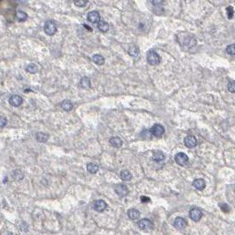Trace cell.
Returning a JSON list of instances; mask_svg holds the SVG:
<instances>
[{
	"label": "cell",
	"mask_w": 235,
	"mask_h": 235,
	"mask_svg": "<svg viewBox=\"0 0 235 235\" xmlns=\"http://www.w3.org/2000/svg\"><path fill=\"white\" fill-rule=\"evenodd\" d=\"M92 61L98 65H103L105 63V58L100 54H95L92 56Z\"/></svg>",
	"instance_id": "44dd1931"
},
{
	"label": "cell",
	"mask_w": 235,
	"mask_h": 235,
	"mask_svg": "<svg viewBox=\"0 0 235 235\" xmlns=\"http://www.w3.org/2000/svg\"><path fill=\"white\" fill-rule=\"evenodd\" d=\"M57 30L56 25L54 21H48L45 25H44V32L48 34V35H53L56 34V32Z\"/></svg>",
	"instance_id": "3957f363"
},
{
	"label": "cell",
	"mask_w": 235,
	"mask_h": 235,
	"mask_svg": "<svg viewBox=\"0 0 235 235\" xmlns=\"http://www.w3.org/2000/svg\"><path fill=\"white\" fill-rule=\"evenodd\" d=\"M35 138H36V140H37L38 142H40V143H46V142L49 140V135L46 134V133L38 132L36 133Z\"/></svg>",
	"instance_id": "2e32d148"
},
{
	"label": "cell",
	"mask_w": 235,
	"mask_h": 235,
	"mask_svg": "<svg viewBox=\"0 0 235 235\" xmlns=\"http://www.w3.org/2000/svg\"><path fill=\"white\" fill-rule=\"evenodd\" d=\"M13 177L15 179H17V180H21L24 177V175L22 174V172L20 171V170H15L14 173H13Z\"/></svg>",
	"instance_id": "f546056e"
},
{
	"label": "cell",
	"mask_w": 235,
	"mask_h": 235,
	"mask_svg": "<svg viewBox=\"0 0 235 235\" xmlns=\"http://www.w3.org/2000/svg\"><path fill=\"white\" fill-rule=\"evenodd\" d=\"M151 201V199L147 196H141V202L142 203H149Z\"/></svg>",
	"instance_id": "e575fe53"
},
{
	"label": "cell",
	"mask_w": 235,
	"mask_h": 235,
	"mask_svg": "<svg viewBox=\"0 0 235 235\" xmlns=\"http://www.w3.org/2000/svg\"><path fill=\"white\" fill-rule=\"evenodd\" d=\"M98 28L99 30L101 31V32H107L109 29V26L108 24L104 21H100L99 23H98Z\"/></svg>",
	"instance_id": "cb8c5ba5"
},
{
	"label": "cell",
	"mask_w": 235,
	"mask_h": 235,
	"mask_svg": "<svg viewBox=\"0 0 235 235\" xmlns=\"http://www.w3.org/2000/svg\"><path fill=\"white\" fill-rule=\"evenodd\" d=\"M90 85H91V81H90L89 78L84 77L80 79V81H79V86L80 87H82V88H89Z\"/></svg>",
	"instance_id": "603a6c76"
},
{
	"label": "cell",
	"mask_w": 235,
	"mask_h": 235,
	"mask_svg": "<svg viewBox=\"0 0 235 235\" xmlns=\"http://www.w3.org/2000/svg\"><path fill=\"white\" fill-rule=\"evenodd\" d=\"M146 58H147V62L149 64H152V65H157L160 63V56L154 50H150V51L147 52V56H146Z\"/></svg>",
	"instance_id": "7a4b0ae2"
},
{
	"label": "cell",
	"mask_w": 235,
	"mask_h": 235,
	"mask_svg": "<svg viewBox=\"0 0 235 235\" xmlns=\"http://www.w3.org/2000/svg\"><path fill=\"white\" fill-rule=\"evenodd\" d=\"M226 52H227L229 55H232V56H233V55L235 54L234 44H231V45H229V46L226 48Z\"/></svg>",
	"instance_id": "4dcf8cb0"
},
{
	"label": "cell",
	"mask_w": 235,
	"mask_h": 235,
	"mask_svg": "<svg viewBox=\"0 0 235 235\" xmlns=\"http://www.w3.org/2000/svg\"><path fill=\"white\" fill-rule=\"evenodd\" d=\"M26 70H27V72H29V73L34 74V73H36L39 71V68H38V66L35 63H30V64H28L27 66Z\"/></svg>",
	"instance_id": "484cf974"
},
{
	"label": "cell",
	"mask_w": 235,
	"mask_h": 235,
	"mask_svg": "<svg viewBox=\"0 0 235 235\" xmlns=\"http://www.w3.org/2000/svg\"><path fill=\"white\" fill-rule=\"evenodd\" d=\"M7 124V119L4 116H0V128H4Z\"/></svg>",
	"instance_id": "836d02e7"
},
{
	"label": "cell",
	"mask_w": 235,
	"mask_h": 235,
	"mask_svg": "<svg viewBox=\"0 0 235 235\" xmlns=\"http://www.w3.org/2000/svg\"><path fill=\"white\" fill-rule=\"evenodd\" d=\"M202 217H203V212H202V211L199 208L195 207V208L190 210V211H189V217L193 221H195V222L199 221L202 218Z\"/></svg>",
	"instance_id": "277c9868"
},
{
	"label": "cell",
	"mask_w": 235,
	"mask_h": 235,
	"mask_svg": "<svg viewBox=\"0 0 235 235\" xmlns=\"http://www.w3.org/2000/svg\"><path fill=\"white\" fill-rule=\"evenodd\" d=\"M60 106L61 108L64 110V111H71L73 108V104L72 103L71 101L69 100H64L61 103H60Z\"/></svg>",
	"instance_id": "e0dca14e"
},
{
	"label": "cell",
	"mask_w": 235,
	"mask_h": 235,
	"mask_svg": "<svg viewBox=\"0 0 235 235\" xmlns=\"http://www.w3.org/2000/svg\"><path fill=\"white\" fill-rule=\"evenodd\" d=\"M165 159V154L161 151H154L153 154V159L156 162L162 161Z\"/></svg>",
	"instance_id": "ac0fdd59"
},
{
	"label": "cell",
	"mask_w": 235,
	"mask_h": 235,
	"mask_svg": "<svg viewBox=\"0 0 235 235\" xmlns=\"http://www.w3.org/2000/svg\"><path fill=\"white\" fill-rule=\"evenodd\" d=\"M128 216L130 219L136 220L140 217V212H139V211H137L136 209H130L128 211Z\"/></svg>",
	"instance_id": "d6986e66"
},
{
	"label": "cell",
	"mask_w": 235,
	"mask_h": 235,
	"mask_svg": "<svg viewBox=\"0 0 235 235\" xmlns=\"http://www.w3.org/2000/svg\"><path fill=\"white\" fill-rule=\"evenodd\" d=\"M177 40L178 42L180 43L181 46H182L183 48H191L195 45V39L194 35L188 34V33H185L182 32L178 34L177 36Z\"/></svg>",
	"instance_id": "6da1fadb"
},
{
	"label": "cell",
	"mask_w": 235,
	"mask_h": 235,
	"mask_svg": "<svg viewBox=\"0 0 235 235\" xmlns=\"http://www.w3.org/2000/svg\"><path fill=\"white\" fill-rule=\"evenodd\" d=\"M87 20L89 21V22H91L92 24H98L99 21H101L100 18V14L98 11H92L87 14Z\"/></svg>",
	"instance_id": "9c48e42d"
},
{
	"label": "cell",
	"mask_w": 235,
	"mask_h": 235,
	"mask_svg": "<svg viewBox=\"0 0 235 235\" xmlns=\"http://www.w3.org/2000/svg\"><path fill=\"white\" fill-rule=\"evenodd\" d=\"M87 3H88V1H86V0H77V1L74 2L75 5H77V6H79V7H84V6H85V5H87Z\"/></svg>",
	"instance_id": "f1b7e54d"
},
{
	"label": "cell",
	"mask_w": 235,
	"mask_h": 235,
	"mask_svg": "<svg viewBox=\"0 0 235 235\" xmlns=\"http://www.w3.org/2000/svg\"><path fill=\"white\" fill-rule=\"evenodd\" d=\"M174 160L179 166H185L186 164L188 162V157L187 154L184 153H177L175 155Z\"/></svg>",
	"instance_id": "5b68a950"
},
{
	"label": "cell",
	"mask_w": 235,
	"mask_h": 235,
	"mask_svg": "<svg viewBox=\"0 0 235 235\" xmlns=\"http://www.w3.org/2000/svg\"><path fill=\"white\" fill-rule=\"evenodd\" d=\"M16 19L19 22H24L27 20V14L25 11H18L16 12Z\"/></svg>",
	"instance_id": "7402d4cb"
},
{
	"label": "cell",
	"mask_w": 235,
	"mask_h": 235,
	"mask_svg": "<svg viewBox=\"0 0 235 235\" xmlns=\"http://www.w3.org/2000/svg\"><path fill=\"white\" fill-rule=\"evenodd\" d=\"M129 54H130L132 57L138 56V55H139V50H138V48H137V46H135V45L130 46V50H129Z\"/></svg>",
	"instance_id": "4316f807"
},
{
	"label": "cell",
	"mask_w": 235,
	"mask_h": 235,
	"mask_svg": "<svg viewBox=\"0 0 235 235\" xmlns=\"http://www.w3.org/2000/svg\"><path fill=\"white\" fill-rule=\"evenodd\" d=\"M84 27H86V28H87L88 30H90V31L92 30V29H91V28H90V27H89L88 26H86V25H84Z\"/></svg>",
	"instance_id": "d590c367"
},
{
	"label": "cell",
	"mask_w": 235,
	"mask_h": 235,
	"mask_svg": "<svg viewBox=\"0 0 235 235\" xmlns=\"http://www.w3.org/2000/svg\"><path fill=\"white\" fill-rule=\"evenodd\" d=\"M174 225L177 228V229H183L185 228V226L187 225V222L184 219L183 217H177L174 220Z\"/></svg>",
	"instance_id": "5bb4252c"
},
{
	"label": "cell",
	"mask_w": 235,
	"mask_h": 235,
	"mask_svg": "<svg viewBox=\"0 0 235 235\" xmlns=\"http://www.w3.org/2000/svg\"><path fill=\"white\" fill-rule=\"evenodd\" d=\"M109 143L112 146L115 147V148H120L123 145V140L118 137H113L110 138Z\"/></svg>",
	"instance_id": "9a60e30c"
},
{
	"label": "cell",
	"mask_w": 235,
	"mask_h": 235,
	"mask_svg": "<svg viewBox=\"0 0 235 235\" xmlns=\"http://www.w3.org/2000/svg\"><path fill=\"white\" fill-rule=\"evenodd\" d=\"M184 144L188 148H193L197 144V140L194 136H188L184 139Z\"/></svg>",
	"instance_id": "7c38bea8"
},
{
	"label": "cell",
	"mask_w": 235,
	"mask_h": 235,
	"mask_svg": "<svg viewBox=\"0 0 235 235\" xmlns=\"http://www.w3.org/2000/svg\"><path fill=\"white\" fill-rule=\"evenodd\" d=\"M227 87H228V90L230 91V92H232V93H234L235 92V83L233 80H232V81H230L228 83V85H227Z\"/></svg>",
	"instance_id": "1f68e13d"
},
{
	"label": "cell",
	"mask_w": 235,
	"mask_h": 235,
	"mask_svg": "<svg viewBox=\"0 0 235 235\" xmlns=\"http://www.w3.org/2000/svg\"><path fill=\"white\" fill-rule=\"evenodd\" d=\"M193 186L195 188L197 189V190H204L205 188V186H206V183L203 180V179H196L193 182Z\"/></svg>",
	"instance_id": "4fadbf2b"
},
{
	"label": "cell",
	"mask_w": 235,
	"mask_h": 235,
	"mask_svg": "<svg viewBox=\"0 0 235 235\" xmlns=\"http://www.w3.org/2000/svg\"><path fill=\"white\" fill-rule=\"evenodd\" d=\"M9 103L12 107H20L23 103V99L22 97L18 95V94H13L11 95L9 99Z\"/></svg>",
	"instance_id": "ba28073f"
},
{
	"label": "cell",
	"mask_w": 235,
	"mask_h": 235,
	"mask_svg": "<svg viewBox=\"0 0 235 235\" xmlns=\"http://www.w3.org/2000/svg\"><path fill=\"white\" fill-rule=\"evenodd\" d=\"M226 13H227V18H228V19H233V14H234L233 7L231 6V5L228 6V7H226Z\"/></svg>",
	"instance_id": "83f0119b"
},
{
	"label": "cell",
	"mask_w": 235,
	"mask_h": 235,
	"mask_svg": "<svg viewBox=\"0 0 235 235\" xmlns=\"http://www.w3.org/2000/svg\"><path fill=\"white\" fill-rule=\"evenodd\" d=\"M150 132L152 133L154 137H160L161 135H163L165 133V128L161 124L157 123V124H154L153 126L151 128Z\"/></svg>",
	"instance_id": "52a82bcc"
},
{
	"label": "cell",
	"mask_w": 235,
	"mask_h": 235,
	"mask_svg": "<svg viewBox=\"0 0 235 235\" xmlns=\"http://www.w3.org/2000/svg\"><path fill=\"white\" fill-rule=\"evenodd\" d=\"M220 209L225 213H228L230 211V207H229V205L226 204H220Z\"/></svg>",
	"instance_id": "d6a6232c"
},
{
	"label": "cell",
	"mask_w": 235,
	"mask_h": 235,
	"mask_svg": "<svg viewBox=\"0 0 235 235\" xmlns=\"http://www.w3.org/2000/svg\"><path fill=\"white\" fill-rule=\"evenodd\" d=\"M114 191L119 196L123 197L129 194V189L124 184H116L114 187Z\"/></svg>",
	"instance_id": "8992f818"
},
{
	"label": "cell",
	"mask_w": 235,
	"mask_h": 235,
	"mask_svg": "<svg viewBox=\"0 0 235 235\" xmlns=\"http://www.w3.org/2000/svg\"><path fill=\"white\" fill-rule=\"evenodd\" d=\"M120 176H121V179H122L123 181H125V182L130 181L131 178H132V174H131V173H130L129 170H127V169L123 170V171L121 172V174H120Z\"/></svg>",
	"instance_id": "ffe728a7"
},
{
	"label": "cell",
	"mask_w": 235,
	"mask_h": 235,
	"mask_svg": "<svg viewBox=\"0 0 235 235\" xmlns=\"http://www.w3.org/2000/svg\"><path fill=\"white\" fill-rule=\"evenodd\" d=\"M138 226L140 229L142 230H150L153 228V222L148 219V218H143V219H141L139 222H138Z\"/></svg>",
	"instance_id": "30bf717a"
},
{
	"label": "cell",
	"mask_w": 235,
	"mask_h": 235,
	"mask_svg": "<svg viewBox=\"0 0 235 235\" xmlns=\"http://www.w3.org/2000/svg\"><path fill=\"white\" fill-rule=\"evenodd\" d=\"M107 204L105 201L103 200H97L93 203V209L96 211H99V212H102L104 211L106 209H107Z\"/></svg>",
	"instance_id": "8fae6325"
},
{
	"label": "cell",
	"mask_w": 235,
	"mask_h": 235,
	"mask_svg": "<svg viewBox=\"0 0 235 235\" xmlns=\"http://www.w3.org/2000/svg\"><path fill=\"white\" fill-rule=\"evenodd\" d=\"M86 169H87V171H88L90 174H95V173L98 172L99 167H98V166L95 165V164L88 163L87 164V166H86Z\"/></svg>",
	"instance_id": "d4e9b609"
}]
</instances>
